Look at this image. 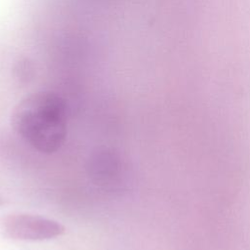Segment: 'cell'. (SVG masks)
<instances>
[{
	"label": "cell",
	"mask_w": 250,
	"mask_h": 250,
	"mask_svg": "<svg viewBox=\"0 0 250 250\" xmlns=\"http://www.w3.org/2000/svg\"><path fill=\"white\" fill-rule=\"evenodd\" d=\"M64 232V227L56 220L31 214H9L0 219V233L9 239L44 241Z\"/></svg>",
	"instance_id": "7a4b0ae2"
},
{
	"label": "cell",
	"mask_w": 250,
	"mask_h": 250,
	"mask_svg": "<svg viewBox=\"0 0 250 250\" xmlns=\"http://www.w3.org/2000/svg\"><path fill=\"white\" fill-rule=\"evenodd\" d=\"M67 104L51 91H39L23 98L11 116L13 129L29 146L43 153H54L66 138Z\"/></svg>",
	"instance_id": "6da1fadb"
}]
</instances>
